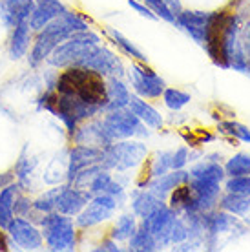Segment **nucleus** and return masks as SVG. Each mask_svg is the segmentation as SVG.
Here are the masks:
<instances>
[{
	"label": "nucleus",
	"instance_id": "20e7f679",
	"mask_svg": "<svg viewBox=\"0 0 250 252\" xmlns=\"http://www.w3.org/2000/svg\"><path fill=\"white\" fill-rule=\"evenodd\" d=\"M37 225L42 230L44 245L48 251H75L77 225L71 216L61 214V212H50V214H44Z\"/></svg>",
	"mask_w": 250,
	"mask_h": 252
},
{
	"label": "nucleus",
	"instance_id": "f03ea898",
	"mask_svg": "<svg viewBox=\"0 0 250 252\" xmlns=\"http://www.w3.org/2000/svg\"><path fill=\"white\" fill-rule=\"evenodd\" d=\"M141 227L146 228L154 236L159 249H163L166 245H179L181 241L188 240V236H190L188 225L168 205H161L150 216L143 218Z\"/></svg>",
	"mask_w": 250,
	"mask_h": 252
},
{
	"label": "nucleus",
	"instance_id": "412c9836",
	"mask_svg": "<svg viewBox=\"0 0 250 252\" xmlns=\"http://www.w3.org/2000/svg\"><path fill=\"white\" fill-rule=\"evenodd\" d=\"M19 183L13 181V183L2 187L0 190V228L6 230L9 221L15 218V201H17V195H19Z\"/></svg>",
	"mask_w": 250,
	"mask_h": 252
},
{
	"label": "nucleus",
	"instance_id": "2eb2a0df",
	"mask_svg": "<svg viewBox=\"0 0 250 252\" xmlns=\"http://www.w3.org/2000/svg\"><path fill=\"white\" fill-rule=\"evenodd\" d=\"M9 42H7V53L11 61H20L22 57H28V51L33 42V30L30 26V20H22L9 30Z\"/></svg>",
	"mask_w": 250,
	"mask_h": 252
},
{
	"label": "nucleus",
	"instance_id": "bb28decb",
	"mask_svg": "<svg viewBox=\"0 0 250 252\" xmlns=\"http://www.w3.org/2000/svg\"><path fill=\"white\" fill-rule=\"evenodd\" d=\"M225 176L228 177H238V176H249L250 174V156L249 154H238L228 163L225 164Z\"/></svg>",
	"mask_w": 250,
	"mask_h": 252
},
{
	"label": "nucleus",
	"instance_id": "c756f323",
	"mask_svg": "<svg viewBox=\"0 0 250 252\" xmlns=\"http://www.w3.org/2000/svg\"><path fill=\"white\" fill-rule=\"evenodd\" d=\"M218 128H219V132L228 133L232 137H236V139H239V141L250 145V128H247V126L241 125V123H236V121H223V123H219Z\"/></svg>",
	"mask_w": 250,
	"mask_h": 252
},
{
	"label": "nucleus",
	"instance_id": "c85d7f7f",
	"mask_svg": "<svg viewBox=\"0 0 250 252\" xmlns=\"http://www.w3.org/2000/svg\"><path fill=\"white\" fill-rule=\"evenodd\" d=\"M163 101L164 104L170 108V110H174V112H179L181 108H185L188 102L192 101V97L190 94L187 92H183V90H177V88H164L163 92Z\"/></svg>",
	"mask_w": 250,
	"mask_h": 252
},
{
	"label": "nucleus",
	"instance_id": "7ed1b4c3",
	"mask_svg": "<svg viewBox=\"0 0 250 252\" xmlns=\"http://www.w3.org/2000/svg\"><path fill=\"white\" fill-rule=\"evenodd\" d=\"M97 44H100V37L92 30L75 32L51 51L46 63L50 64L51 68L57 69L79 66L84 61V57H88V53L94 50Z\"/></svg>",
	"mask_w": 250,
	"mask_h": 252
},
{
	"label": "nucleus",
	"instance_id": "c9c22d12",
	"mask_svg": "<svg viewBox=\"0 0 250 252\" xmlns=\"http://www.w3.org/2000/svg\"><path fill=\"white\" fill-rule=\"evenodd\" d=\"M128 4H130V7H133L135 11L139 13V15H143V17H146V19L150 20H159L157 19V15L154 11H152L150 7L146 6L144 2H139V0H128Z\"/></svg>",
	"mask_w": 250,
	"mask_h": 252
},
{
	"label": "nucleus",
	"instance_id": "39448f33",
	"mask_svg": "<svg viewBox=\"0 0 250 252\" xmlns=\"http://www.w3.org/2000/svg\"><path fill=\"white\" fill-rule=\"evenodd\" d=\"M146 156H148V148L144 143L135 139H121L102 148L100 164L106 170L126 172L139 166L146 159Z\"/></svg>",
	"mask_w": 250,
	"mask_h": 252
},
{
	"label": "nucleus",
	"instance_id": "4be33fe9",
	"mask_svg": "<svg viewBox=\"0 0 250 252\" xmlns=\"http://www.w3.org/2000/svg\"><path fill=\"white\" fill-rule=\"evenodd\" d=\"M106 33L112 37V40H113V44L117 46L125 55H128L130 59H133V61H137V63H148V57L144 55L143 51L139 50L137 46L133 44V42H130L128 38L123 35L121 32H117L115 28H108L106 30Z\"/></svg>",
	"mask_w": 250,
	"mask_h": 252
},
{
	"label": "nucleus",
	"instance_id": "ddd939ff",
	"mask_svg": "<svg viewBox=\"0 0 250 252\" xmlns=\"http://www.w3.org/2000/svg\"><path fill=\"white\" fill-rule=\"evenodd\" d=\"M102 158V148L97 146H86V145H75L68 154V168H66V183H69L77 172L86 168L90 164L100 163Z\"/></svg>",
	"mask_w": 250,
	"mask_h": 252
},
{
	"label": "nucleus",
	"instance_id": "5701e85b",
	"mask_svg": "<svg viewBox=\"0 0 250 252\" xmlns=\"http://www.w3.org/2000/svg\"><path fill=\"white\" fill-rule=\"evenodd\" d=\"M137 230V221H135V214H123L117 218V223L113 227L112 240L115 241H128L133 236V232Z\"/></svg>",
	"mask_w": 250,
	"mask_h": 252
},
{
	"label": "nucleus",
	"instance_id": "6e6552de",
	"mask_svg": "<svg viewBox=\"0 0 250 252\" xmlns=\"http://www.w3.org/2000/svg\"><path fill=\"white\" fill-rule=\"evenodd\" d=\"M11 245L20 251H40L44 249V236L37 223L26 220L20 216H15L6 228Z\"/></svg>",
	"mask_w": 250,
	"mask_h": 252
},
{
	"label": "nucleus",
	"instance_id": "f3484780",
	"mask_svg": "<svg viewBox=\"0 0 250 252\" xmlns=\"http://www.w3.org/2000/svg\"><path fill=\"white\" fill-rule=\"evenodd\" d=\"M128 110L131 114H135L139 119L143 121L144 125L152 128V130H159L163 128V115L157 112L156 108L152 106L150 102H146L143 97H139L137 94H131L130 95V102H128Z\"/></svg>",
	"mask_w": 250,
	"mask_h": 252
},
{
	"label": "nucleus",
	"instance_id": "4468645a",
	"mask_svg": "<svg viewBox=\"0 0 250 252\" xmlns=\"http://www.w3.org/2000/svg\"><path fill=\"white\" fill-rule=\"evenodd\" d=\"M68 7L61 0H33V7L30 13V26L33 33L40 32L44 26H48L51 20L61 17Z\"/></svg>",
	"mask_w": 250,
	"mask_h": 252
},
{
	"label": "nucleus",
	"instance_id": "1a4fd4ad",
	"mask_svg": "<svg viewBox=\"0 0 250 252\" xmlns=\"http://www.w3.org/2000/svg\"><path fill=\"white\" fill-rule=\"evenodd\" d=\"M131 88L135 90V94L143 99H159L163 95L166 84L156 71L144 63H133L128 69Z\"/></svg>",
	"mask_w": 250,
	"mask_h": 252
},
{
	"label": "nucleus",
	"instance_id": "a211bd4d",
	"mask_svg": "<svg viewBox=\"0 0 250 252\" xmlns=\"http://www.w3.org/2000/svg\"><path fill=\"white\" fill-rule=\"evenodd\" d=\"M187 179L188 172H185L183 168L181 170H170L166 174H163V176L154 177V181L148 183V190H150L152 194H156L159 199L164 201V197L172 194V190L177 189L179 185L187 183Z\"/></svg>",
	"mask_w": 250,
	"mask_h": 252
},
{
	"label": "nucleus",
	"instance_id": "0eeeda50",
	"mask_svg": "<svg viewBox=\"0 0 250 252\" xmlns=\"http://www.w3.org/2000/svg\"><path fill=\"white\" fill-rule=\"evenodd\" d=\"M121 203L110 194H99L94 195L88 205L82 208L81 212L75 216V225L79 228H92L99 225L102 221H108L113 218L115 210Z\"/></svg>",
	"mask_w": 250,
	"mask_h": 252
},
{
	"label": "nucleus",
	"instance_id": "e433bc0d",
	"mask_svg": "<svg viewBox=\"0 0 250 252\" xmlns=\"http://www.w3.org/2000/svg\"><path fill=\"white\" fill-rule=\"evenodd\" d=\"M95 251H102V252H121V247L117 245V241L115 240H106V241H102Z\"/></svg>",
	"mask_w": 250,
	"mask_h": 252
},
{
	"label": "nucleus",
	"instance_id": "cd10ccee",
	"mask_svg": "<svg viewBox=\"0 0 250 252\" xmlns=\"http://www.w3.org/2000/svg\"><path fill=\"white\" fill-rule=\"evenodd\" d=\"M33 168H35V159L24 158V156L19 159L17 168H15V177H17V183L22 190H30V187H31L30 177L33 174Z\"/></svg>",
	"mask_w": 250,
	"mask_h": 252
},
{
	"label": "nucleus",
	"instance_id": "a878e982",
	"mask_svg": "<svg viewBox=\"0 0 250 252\" xmlns=\"http://www.w3.org/2000/svg\"><path fill=\"white\" fill-rule=\"evenodd\" d=\"M190 203H192V189L188 187V183H183L179 185L177 189L172 190V194H170V205L179 214V212H187L188 207H190Z\"/></svg>",
	"mask_w": 250,
	"mask_h": 252
},
{
	"label": "nucleus",
	"instance_id": "72a5a7b5",
	"mask_svg": "<svg viewBox=\"0 0 250 252\" xmlns=\"http://www.w3.org/2000/svg\"><path fill=\"white\" fill-rule=\"evenodd\" d=\"M15 216L26 218V220H31L33 218V199L26 197V195H17V201H15Z\"/></svg>",
	"mask_w": 250,
	"mask_h": 252
},
{
	"label": "nucleus",
	"instance_id": "9d476101",
	"mask_svg": "<svg viewBox=\"0 0 250 252\" xmlns=\"http://www.w3.org/2000/svg\"><path fill=\"white\" fill-rule=\"evenodd\" d=\"M79 66L86 69H92L95 73H99L102 77H123L125 75V68L119 57L110 51L104 46L97 44L94 50L88 53V57H84Z\"/></svg>",
	"mask_w": 250,
	"mask_h": 252
},
{
	"label": "nucleus",
	"instance_id": "aec40b11",
	"mask_svg": "<svg viewBox=\"0 0 250 252\" xmlns=\"http://www.w3.org/2000/svg\"><path fill=\"white\" fill-rule=\"evenodd\" d=\"M164 205L163 199H159L156 194H152L150 190H133L131 192V210L137 218H146L150 216L154 210Z\"/></svg>",
	"mask_w": 250,
	"mask_h": 252
},
{
	"label": "nucleus",
	"instance_id": "423d86ee",
	"mask_svg": "<svg viewBox=\"0 0 250 252\" xmlns=\"http://www.w3.org/2000/svg\"><path fill=\"white\" fill-rule=\"evenodd\" d=\"M100 121H102L104 132H106L110 143L121 141V139H135L148 135V130H146L148 126L144 125L135 114H131L128 108L106 112Z\"/></svg>",
	"mask_w": 250,
	"mask_h": 252
},
{
	"label": "nucleus",
	"instance_id": "2f4dec72",
	"mask_svg": "<svg viewBox=\"0 0 250 252\" xmlns=\"http://www.w3.org/2000/svg\"><path fill=\"white\" fill-rule=\"evenodd\" d=\"M225 189L228 194H236V195H250V174L249 176H238V177H230L226 181Z\"/></svg>",
	"mask_w": 250,
	"mask_h": 252
},
{
	"label": "nucleus",
	"instance_id": "473e14b6",
	"mask_svg": "<svg viewBox=\"0 0 250 252\" xmlns=\"http://www.w3.org/2000/svg\"><path fill=\"white\" fill-rule=\"evenodd\" d=\"M143 2L148 7H150L152 11L156 13L157 19H163L164 22H168V24H174L175 26L174 13L168 9V6H166V2H164V0H143Z\"/></svg>",
	"mask_w": 250,
	"mask_h": 252
},
{
	"label": "nucleus",
	"instance_id": "6ab92c4d",
	"mask_svg": "<svg viewBox=\"0 0 250 252\" xmlns=\"http://www.w3.org/2000/svg\"><path fill=\"white\" fill-rule=\"evenodd\" d=\"M106 95L108 101L104 106V112H112V110H119V108H126L130 102V90L125 82L121 81V77H108L106 81Z\"/></svg>",
	"mask_w": 250,
	"mask_h": 252
},
{
	"label": "nucleus",
	"instance_id": "f257e3e1",
	"mask_svg": "<svg viewBox=\"0 0 250 252\" xmlns=\"http://www.w3.org/2000/svg\"><path fill=\"white\" fill-rule=\"evenodd\" d=\"M82 30H90L86 20L82 19L77 11L66 9L61 17H57L48 26H44L40 32H37L35 40L31 42V48L28 51V64L33 69L38 68L40 64L48 61L50 53L62 40H66L71 33L82 32Z\"/></svg>",
	"mask_w": 250,
	"mask_h": 252
},
{
	"label": "nucleus",
	"instance_id": "9b49d317",
	"mask_svg": "<svg viewBox=\"0 0 250 252\" xmlns=\"http://www.w3.org/2000/svg\"><path fill=\"white\" fill-rule=\"evenodd\" d=\"M212 19V13L208 11H190V9H183L177 17H175V26L188 33L194 38L197 44H205V37H207V30Z\"/></svg>",
	"mask_w": 250,
	"mask_h": 252
},
{
	"label": "nucleus",
	"instance_id": "dca6fc26",
	"mask_svg": "<svg viewBox=\"0 0 250 252\" xmlns=\"http://www.w3.org/2000/svg\"><path fill=\"white\" fill-rule=\"evenodd\" d=\"M33 0H0V22L13 30L22 20L30 19Z\"/></svg>",
	"mask_w": 250,
	"mask_h": 252
},
{
	"label": "nucleus",
	"instance_id": "b1692460",
	"mask_svg": "<svg viewBox=\"0 0 250 252\" xmlns=\"http://www.w3.org/2000/svg\"><path fill=\"white\" fill-rule=\"evenodd\" d=\"M221 208L236 216H247L250 212V195L228 194L221 199Z\"/></svg>",
	"mask_w": 250,
	"mask_h": 252
},
{
	"label": "nucleus",
	"instance_id": "f8f14e48",
	"mask_svg": "<svg viewBox=\"0 0 250 252\" xmlns=\"http://www.w3.org/2000/svg\"><path fill=\"white\" fill-rule=\"evenodd\" d=\"M92 199L90 192L82 189H77L73 185H62L61 187V192H59V197H57V207L55 212H61V214L71 216L75 218L82 208L86 207L88 201Z\"/></svg>",
	"mask_w": 250,
	"mask_h": 252
},
{
	"label": "nucleus",
	"instance_id": "7c9ffc66",
	"mask_svg": "<svg viewBox=\"0 0 250 252\" xmlns=\"http://www.w3.org/2000/svg\"><path fill=\"white\" fill-rule=\"evenodd\" d=\"M172 154L174 152H157L156 159H152V166H150L152 179L172 170Z\"/></svg>",
	"mask_w": 250,
	"mask_h": 252
},
{
	"label": "nucleus",
	"instance_id": "f704fd0d",
	"mask_svg": "<svg viewBox=\"0 0 250 252\" xmlns=\"http://www.w3.org/2000/svg\"><path fill=\"white\" fill-rule=\"evenodd\" d=\"M188 163V148L181 146L179 150H175L172 154V170H181Z\"/></svg>",
	"mask_w": 250,
	"mask_h": 252
},
{
	"label": "nucleus",
	"instance_id": "393cba45",
	"mask_svg": "<svg viewBox=\"0 0 250 252\" xmlns=\"http://www.w3.org/2000/svg\"><path fill=\"white\" fill-rule=\"evenodd\" d=\"M128 241H130V251L133 252H154L159 249L154 236L143 227H137V230L133 232V236Z\"/></svg>",
	"mask_w": 250,
	"mask_h": 252
},
{
	"label": "nucleus",
	"instance_id": "4c0bfd02",
	"mask_svg": "<svg viewBox=\"0 0 250 252\" xmlns=\"http://www.w3.org/2000/svg\"><path fill=\"white\" fill-rule=\"evenodd\" d=\"M164 2H166V6H168L170 11L174 13V17H177V15L183 11V6L179 0H164Z\"/></svg>",
	"mask_w": 250,
	"mask_h": 252
}]
</instances>
